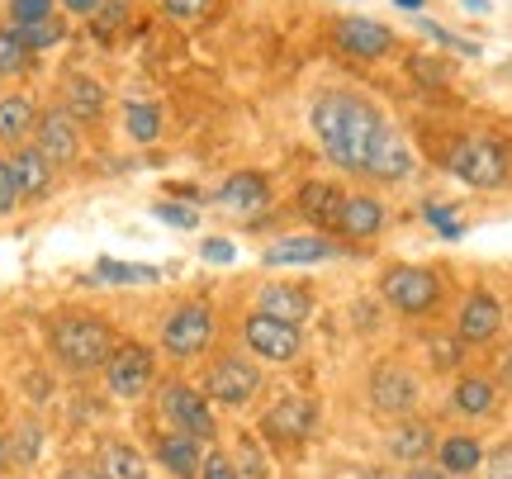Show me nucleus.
<instances>
[{"mask_svg": "<svg viewBox=\"0 0 512 479\" xmlns=\"http://www.w3.org/2000/svg\"><path fill=\"white\" fill-rule=\"evenodd\" d=\"M389 124L394 119L370 95L347 91V86H328V91L313 95V105H309V129L318 138V148L347 176H366V166L375 157V148H380Z\"/></svg>", "mask_w": 512, "mask_h": 479, "instance_id": "1", "label": "nucleus"}, {"mask_svg": "<svg viewBox=\"0 0 512 479\" xmlns=\"http://www.w3.org/2000/svg\"><path fill=\"white\" fill-rule=\"evenodd\" d=\"M48 347L67 370L86 375V370H100L114 356V328L110 318L72 309V314H57L48 323Z\"/></svg>", "mask_w": 512, "mask_h": 479, "instance_id": "2", "label": "nucleus"}, {"mask_svg": "<svg viewBox=\"0 0 512 479\" xmlns=\"http://www.w3.org/2000/svg\"><path fill=\"white\" fill-rule=\"evenodd\" d=\"M441 166L470 190H503L512 181V152L494 133H456Z\"/></svg>", "mask_w": 512, "mask_h": 479, "instance_id": "3", "label": "nucleus"}, {"mask_svg": "<svg viewBox=\"0 0 512 479\" xmlns=\"http://www.w3.org/2000/svg\"><path fill=\"white\" fill-rule=\"evenodd\" d=\"M380 299L399 318H432L446 299V271L427 261H389L380 271Z\"/></svg>", "mask_w": 512, "mask_h": 479, "instance_id": "4", "label": "nucleus"}, {"mask_svg": "<svg viewBox=\"0 0 512 479\" xmlns=\"http://www.w3.org/2000/svg\"><path fill=\"white\" fill-rule=\"evenodd\" d=\"M332 48L351 62H389L399 53V34L370 15H337L332 19Z\"/></svg>", "mask_w": 512, "mask_h": 479, "instance_id": "5", "label": "nucleus"}, {"mask_svg": "<svg viewBox=\"0 0 512 479\" xmlns=\"http://www.w3.org/2000/svg\"><path fill=\"white\" fill-rule=\"evenodd\" d=\"M242 342H247V351H252L256 361H271V366H290V361L304 356V332L294 328V323H280V318L261 314V309H252V314L242 318Z\"/></svg>", "mask_w": 512, "mask_h": 479, "instance_id": "6", "label": "nucleus"}, {"mask_svg": "<svg viewBox=\"0 0 512 479\" xmlns=\"http://www.w3.org/2000/svg\"><path fill=\"white\" fill-rule=\"evenodd\" d=\"M508 323V309H503V299L489 290V285H470L465 299H460L456 309V337L465 347H489L498 342V332Z\"/></svg>", "mask_w": 512, "mask_h": 479, "instance_id": "7", "label": "nucleus"}, {"mask_svg": "<svg viewBox=\"0 0 512 479\" xmlns=\"http://www.w3.org/2000/svg\"><path fill=\"white\" fill-rule=\"evenodd\" d=\"M209 337H214V309L200 304V299H190V304H176L162 323V351L166 356H176V361H190V356H200L209 347Z\"/></svg>", "mask_w": 512, "mask_h": 479, "instance_id": "8", "label": "nucleus"}, {"mask_svg": "<svg viewBox=\"0 0 512 479\" xmlns=\"http://www.w3.org/2000/svg\"><path fill=\"white\" fill-rule=\"evenodd\" d=\"M204 389H209V399H219L223 408H242L261 394V370H256V361H247V356H219V361L209 366Z\"/></svg>", "mask_w": 512, "mask_h": 479, "instance_id": "9", "label": "nucleus"}, {"mask_svg": "<svg viewBox=\"0 0 512 479\" xmlns=\"http://www.w3.org/2000/svg\"><path fill=\"white\" fill-rule=\"evenodd\" d=\"M152 375H157V356L147 347H138V342L114 347V356L105 361V385L119 399H143L147 389H152Z\"/></svg>", "mask_w": 512, "mask_h": 479, "instance_id": "10", "label": "nucleus"}, {"mask_svg": "<svg viewBox=\"0 0 512 479\" xmlns=\"http://www.w3.org/2000/svg\"><path fill=\"white\" fill-rule=\"evenodd\" d=\"M384 228H389V204L380 195H370V190H347L332 233L342 242H375Z\"/></svg>", "mask_w": 512, "mask_h": 479, "instance_id": "11", "label": "nucleus"}, {"mask_svg": "<svg viewBox=\"0 0 512 479\" xmlns=\"http://www.w3.org/2000/svg\"><path fill=\"white\" fill-rule=\"evenodd\" d=\"M422 399V385L413 370L403 366H375V375H370V408L375 413H384V418H408L413 408H418Z\"/></svg>", "mask_w": 512, "mask_h": 479, "instance_id": "12", "label": "nucleus"}, {"mask_svg": "<svg viewBox=\"0 0 512 479\" xmlns=\"http://www.w3.org/2000/svg\"><path fill=\"white\" fill-rule=\"evenodd\" d=\"M34 148L48 157V162L62 171V166H76L81 157V124L62 105H48L38 110V129H34Z\"/></svg>", "mask_w": 512, "mask_h": 479, "instance_id": "13", "label": "nucleus"}, {"mask_svg": "<svg viewBox=\"0 0 512 479\" xmlns=\"http://www.w3.org/2000/svg\"><path fill=\"white\" fill-rule=\"evenodd\" d=\"M162 418L171 423V432H190V437H200V442L214 437V413H209V399H204L200 389L181 385V380L162 389Z\"/></svg>", "mask_w": 512, "mask_h": 479, "instance_id": "14", "label": "nucleus"}, {"mask_svg": "<svg viewBox=\"0 0 512 479\" xmlns=\"http://www.w3.org/2000/svg\"><path fill=\"white\" fill-rule=\"evenodd\" d=\"M57 105L72 114L76 124H100L105 110H110V91H105V81L91 72H67L62 86H57Z\"/></svg>", "mask_w": 512, "mask_h": 479, "instance_id": "15", "label": "nucleus"}, {"mask_svg": "<svg viewBox=\"0 0 512 479\" xmlns=\"http://www.w3.org/2000/svg\"><path fill=\"white\" fill-rule=\"evenodd\" d=\"M413 171H418V157L408 148V138L399 133V124H389L380 138V148H375V157H370V166H366V181L403 185V181H413Z\"/></svg>", "mask_w": 512, "mask_h": 479, "instance_id": "16", "label": "nucleus"}, {"mask_svg": "<svg viewBox=\"0 0 512 479\" xmlns=\"http://www.w3.org/2000/svg\"><path fill=\"white\" fill-rule=\"evenodd\" d=\"M342 200H347V190L337 181H323V176H313V181L299 185V195H294V214L304 223H313V233H332V223L342 214Z\"/></svg>", "mask_w": 512, "mask_h": 479, "instance_id": "17", "label": "nucleus"}, {"mask_svg": "<svg viewBox=\"0 0 512 479\" xmlns=\"http://www.w3.org/2000/svg\"><path fill=\"white\" fill-rule=\"evenodd\" d=\"M219 204L223 209H233V214H242V219H256V214H266L275 204L271 195V181L261 176V171H233V176H223L219 185Z\"/></svg>", "mask_w": 512, "mask_h": 479, "instance_id": "18", "label": "nucleus"}, {"mask_svg": "<svg viewBox=\"0 0 512 479\" xmlns=\"http://www.w3.org/2000/svg\"><path fill=\"white\" fill-rule=\"evenodd\" d=\"M342 252L337 242L328 238V233H290V238H275L266 252H261V261L266 266H318V261H332Z\"/></svg>", "mask_w": 512, "mask_h": 479, "instance_id": "19", "label": "nucleus"}, {"mask_svg": "<svg viewBox=\"0 0 512 479\" xmlns=\"http://www.w3.org/2000/svg\"><path fill=\"white\" fill-rule=\"evenodd\" d=\"M10 171H15V190H19V204H34L43 200L57 181V166L34 148V143H24V148L10 152Z\"/></svg>", "mask_w": 512, "mask_h": 479, "instance_id": "20", "label": "nucleus"}, {"mask_svg": "<svg viewBox=\"0 0 512 479\" xmlns=\"http://www.w3.org/2000/svg\"><path fill=\"white\" fill-rule=\"evenodd\" d=\"M38 129V100L29 91H5L0 95V148H24L34 143Z\"/></svg>", "mask_w": 512, "mask_h": 479, "instance_id": "21", "label": "nucleus"}, {"mask_svg": "<svg viewBox=\"0 0 512 479\" xmlns=\"http://www.w3.org/2000/svg\"><path fill=\"white\" fill-rule=\"evenodd\" d=\"M256 309H261V314H271V318H280V323L304 328V318L313 314V295H309V285H294V280H271V285H261Z\"/></svg>", "mask_w": 512, "mask_h": 479, "instance_id": "22", "label": "nucleus"}, {"mask_svg": "<svg viewBox=\"0 0 512 479\" xmlns=\"http://www.w3.org/2000/svg\"><path fill=\"white\" fill-rule=\"evenodd\" d=\"M313 399H304V394H285L280 404L266 413V437H275V442H304L313 432Z\"/></svg>", "mask_w": 512, "mask_h": 479, "instance_id": "23", "label": "nucleus"}, {"mask_svg": "<svg viewBox=\"0 0 512 479\" xmlns=\"http://www.w3.org/2000/svg\"><path fill=\"white\" fill-rule=\"evenodd\" d=\"M157 461L176 479H200V470H204L200 437H190V432H162L157 437Z\"/></svg>", "mask_w": 512, "mask_h": 479, "instance_id": "24", "label": "nucleus"}, {"mask_svg": "<svg viewBox=\"0 0 512 479\" xmlns=\"http://www.w3.org/2000/svg\"><path fill=\"white\" fill-rule=\"evenodd\" d=\"M451 408L465 418H489L498 408V385L489 375H460L456 389H451Z\"/></svg>", "mask_w": 512, "mask_h": 479, "instance_id": "25", "label": "nucleus"}, {"mask_svg": "<svg viewBox=\"0 0 512 479\" xmlns=\"http://www.w3.org/2000/svg\"><path fill=\"white\" fill-rule=\"evenodd\" d=\"M427 451H437L432 423H422V418H403V423L389 432V456H394V461L418 465V461H427Z\"/></svg>", "mask_w": 512, "mask_h": 479, "instance_id": "26", "label": "nucleus"}, {"mask_svg": "<svg viewBox=\"0 0 512 479\" xmlns=\"http://www.w3.org/2000/svg\"><path fill=\"white\" fill-rule=\"evenodd\" d=\"M437 461L441 470L456 479V475H475L479 465H484V446L470 437V432H451L446 442H437Z\"/></svg>", "mask_w": 512, "mask_h": 479, "instance_id": "27", "label": "nucleus"}, {"mask_svg": "<svg viewBox=\"0 0 512 479\" xmlns=\"http://www.w3.org/2000/svg\"><path fill=\"white\" fill-rule=\"evenodd\" d=\"M124 133L128 143H157L162 138V105H152V100H128L124 105Z\"/></svg>", "mask_w": 512, "mask_h": 479, "instance_id": "28", "label": "nucleus"}, {"mask_svg": "<svg viewBox=\"0 0 512 479\" xmlns=\"http://www.w3.org/2000/svg\"><path fill=\"white\" fill-rule=\"evenodd\" d=\"M100 479H147L143 456H138L128 442L100 446Z\"/></svg>", "mask_w": 512, "mask_h": 479, "instance_id": "29", "label": "nucleus"}, {"mask_svg": "<svg viewBox=\"0 0 512 479\" xmlns=\"http://www.w3.org/2000/svg\"><path fill=\"white\" fill-rule=\"evenodd\" d=\"M95 280L100 285H152V280H162V271L157 266H138V261L100 257L95 261Z\"/></svg>", "mask_w": 512, "mask_h": 479, "instance_id": "30", "label": "nucleus"}, {"mask_svg": "<svg viewBox=\"0 0 512 479\" xmlns=\"http://www.w3.org/2000/svg\"><path fill=\"white\" fill-rule=\"evenodd\" d=\"M413 24H418V34H427L432 43H437V48H446V53H460V57H479V53H484L475 38H460L456 29H446V24H437V19L413 15Z\"/></svg>", "mask_w": 512, "mask_h": 479, "instance_id": "31", "label": "nucleus"}, {"mask_svg": "<svg viewBox=\"0 0 512 479\" xmlns=\"http://www.w3.org/2000/svg\"><path fill=\"white\" fill-rule=\"evenodd\" d=\"M408 76L418 81L422 91H446L451 86V67L437 53H413L408 57Z\"/></svg>", "mask_w": 512, "mask_h": 479, "instance_id": "32", "label": "nucleus"}, {"mask_svg": "<svg viewBox=\"0 0 512 479\" xmlns=\"http://www.w3.org/2000/svg\"><path fill=\"white\" fill-rule=\"evenodd\" d=\"M19 43L29 48V53H48V48H57L62 38H67V15H53V19H43V24H29V29H15Z\"/></svg>", "mask_w": 512, "mask_h": 479, "instance_id": "33", "label": "nucleus"}, {"mask_svg": "<svg viewBox=\"0 0 512 479\" xmlns=\"http://www.w3.org/2000/svg\"><path fill=\"white\" fill-rule=\"evenodd\" d=\"M29 67H34V53H29V48L19 43L15 29L5 24V29H0V81H5V76H24Z\"/></svg>", "mask_w": 512, "mask_h": 479, "instance_id": "34", "label": "nucleus"}, {"mask_svg": "<svg viewBox=\"0 0 512 479\" xmlns=\"http://www.w3.org/2000/svg\"><path fill=\"white\" fill-rule=\"evenodd\" d=\"M53 15H57V0H5V24L10 29H29V24H43Z\"/></svg>", "mask_w": 512, "mask_h": 479, "instance_id": "35", "label": "nucleus"}, {"mask_svg": "<svg viewBox=\"0 0 512 479\" xmlns=\"http://www.w3.org/2000/svg\"><path fill=\"white\" fill-rule=\"evenodd\" d=\"M214 5H219V0H157V10H162L171 24H204V19L214 15Z\"/></svg>", "mask_w": 512, "mask_h": 479, "instance_id": "36", "label": "nucleus"}, {"mask_svg": "<svg viewBox=\"0 0 512 479\" xmlns=\"http://www.w3.org/2000/svg\"><path fill=\"white\" fill-rule=\"evenodd\" d=\"M427 361L437 370H456L465 361V342H460L456 332L451 337H427Z\"/></svg>", "mask_w": 512, "mask_h": 479, "instance_id": "37", "label": "nucleus"}, {"mask_svg": "<svg viewBox=\"0 0 512 479\" xmlns=\"http://www.w3.org/2000/svg\"><path fill=\"white\" fill-rule=\"evenodd\" d=\"M422 219L432 223V228H437V233H441V238H446V242L465 238V223H460L456 214H451V204H437V200H427V204H422Z\"/></svg>", "mask_w": 512, "mask_h": 479, "instance_id": "38", "label": "nucleus"}, {"mask_svg": "<svg viewBox=\"0 0 512 479\" xmlns=\"http://www.w3.org/2000/svg\"><path fill=\"white\" fill-rule=\"evenodd\" d=\"M19 209V190H15V171H10V157H0V219H10Z\"/></svg>", "mask_w": 512, "mask_h": 479, "instance_id": "39", "label": "nucleus"}, {"mask_svg": "<svg viewBox=\"0 0 512 479\" xmlns=\"http://www.w3.org/2000/svg\"><path fill=\"white\" fill-rule=\"evenodd\" d=\"M200 479H242V475H238V461H233V456H223V451H209V456H204Z\"/></svg>", "mask_w": 512, "mask_h": 479, "instance_id": "40", "label": "nucleus"}, {"mask_svg": "<svg viewBox=\"0 0 512 479\" xmlns=\"http://www.w3.org/2000/svg\"><path fill=\"white\" fill-rule=\"evenodd\" d=\"M489 479H512V442H503V446H494L489 451Z\"/></svg>", "mask_w": 512, "mask_h": 479, "instance_id": "41", "label": "nucleus"}, {"mask_svg": "<svg viewBox=\"0 0 512 479\" xmlns=\"http://www.w3.org/2000/svg\"><path fill=\"white\" fill-rule=\"evenodd\" d=\"M157 219L171 228H195V209H176V204H157Z\"/></svg>", "mask_w": 512, "mask_h": 479, "instance_id": "42", "label": "nucleus"}, {"mask_svg": "<svg viewBox=\"0 0 512 479\" xmlns=\"http://www.w3.org/2000/svg\"><path fill=\"white\" fill-rule=\"evenodd\" d=\"M238 475H242V479H266V465H261V456H256V446H252V442L242 446V461H238Z\"/></svg>", "mask_w": 512, "mask_h": 479, "instance_id": "43", "label": "nucleus"}, {"mask_svg": "<svg viewBox=\"0 0 512 479\" xmlns=\"http://www.w3.org/2000/svg\"><path fill=\"white\" fill-rule=\"evenodd\" d=\"M200 257H204V261H233V242H223V238L204 242V247H200Z\"/></svg>", "mask_w": 512, "mask_h": 479, "instance_id": "44", "label": "nucleus"}, {"mask_svg": "<svg viewBox=\"0 0 512 479\" xmlns=\"http://www.w3.org/2000/svg\"><path fill=\"white\" fill-rule=\"evenodd\" d=\"M15 456H19V461H34V456H38V427H24V437H19V446H15Z\"/></svg>", "mask_w": 512, "mask_h": 479, "instance_id": "45", "label": "nucleus"}, {"mask_svg": "<svg viewBox=\"0 0 512 479\" xmlns=\"http://www.w3.org/2000/svg\"><path fill=\"white\" fill-rule=\"evenodd\" d=\"M57 5H62V10H67V15H86V19H91L95 10H100V5H105V0H57Z\"/></svg>", "mask_w": 512, "mask_h": 479, "instance_id": "46", "label": "nucleus"}, {"mask_svg": "<svg viewBox=\"0 0 512 479\" xmlns=\"http://www.w3.org/2000/svg\"><path fill=\"white\" fill-rule=\"evenodd\" d=\"M403 479H451V475H446V470H441V465H413V470H408V475H403Z\"/></svg>", "mask_w": 512, "mask_h": 479, "instance_id": "47", "label": "nucleus"}, {"mask_svg": "<svg viewBox=\"0 0 512 479\" xmlns=\"http://www.w3.org/2000/svg\"><path fill=\"white\" fill-rule=\"evenodd\" d=\"M394 5H399V10H413V15H422V10H427V0H394Z\"/></svg>", "mask_w": 512, "mask_h": 479, "instance_id": "48", "label": "nucleus"}, {"mask_svg": "<svg viewBox=\"0 0 512 479\" xmlns=\"http://www.w3.org/2000/svg\"><path fill=\"white\" fill-rule=\"evenodd\" d=\"M465 10H475V15H489V0H460Z\"/></svg>", "mask_w": 512, "mask_h": 479, "instance_id": "49", "label": "nucleus"}, {"mask_svg": "<svg viewBox=\"0 0 512 479\" xmlns=\"http://www.w3.org/2000/svg\"><path fill=\"white\" fill-rule=\"evenodd\" d=\"M10 470V446H5V437H0V475Z\"/></svg>", "mask_w": 512, "mask_h": 479, "instance_id": "50", "label": "nucleus"}, {"mask_svg": "<svg viewBox=\"0 0 512 479\" xmlns=\"http://www.w3.org/2000/svg\"><path fill=\"white\" fill-rule=\"evenodd\" d=\"M57 479H86V475H81V470H62V475H57Z\"/></svg>", "mask_w": 512, "mask_h": 479, "instance_id": "51", "label": "nucleus"}, {"mask_svg": "<svg viewBox=\"0 0 512 479\" xmlns=\"http://www.w3.org/2000/svg\"><path fill=\"white\" fill-rule=\"evenodd\" d=\"M366 479H389V475H384V470H375V475H366Z\"/></svg>", "mask_w": 512, "mask_h": 479, "instance_id": "52", "label": "nucleus"}]
</instances>
